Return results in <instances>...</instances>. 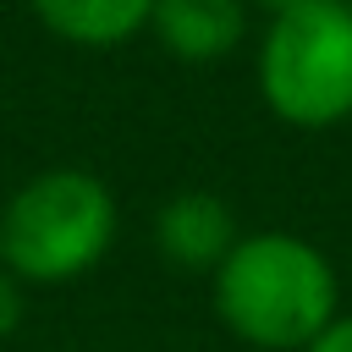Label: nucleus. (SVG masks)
Wrapping results in <instances>:
<instances>
[{"instance_id": "nucleus-4", "label": "nucleus", "mask_w": 352, "mask_h": 352, "mask_svg": "<svg viewBox=\"0 0 352 352\" xmlns=\"http://www.w3.org/2000/svg\"><path fill=\"white\" fill-rule=\"evenodd\" d=\"M236 214L220 192H204V187H187V192H170L154 214V248L176 264V270H204L214 275L220 258L236 248Z\"/></svg>"}, {"instance_id": "nucleus-8", "label": "nucleus", "mask_w": 352, "mask_h": 352, "mask_svg": "<svg viewBox=\"0 0 352 352\" xmlns=\"http://www.w3.org/2000/svg\"><path fill=\"white\" fill-rule=\"evenodd\" d=\"M302 352H352V314H336Z\"/></svg>"}, {"instance_id": "nucleus-9", "label": "nucleus", "mask_w": 352, "mask_h": 352, "mask_svg": "<svg viewBox=\"0 0 352 352\" xmlns=\"http://www.w3.org/2000/svg\"><path fill=\"white\" fill-rule=\"evenodd\" d=\"M248 6H258L264 16H280V11H297V6H314V0H248Z\"/></svg>"}, {"instance_id": "nucleus-1", "label": "nucleus", "mask_w": 352, "mask_h": 352, "mask_svg": "<svg viewBox=\"0 0 352 352\" xmlns=\"http://www.w3.org/2000/svg\"><path fill=\"white\" fill-rule=\"evenodd\" d=\"M209 297L220 324L258 352H302L341 314L330 253L297 231H242L209 275Z\"/></svg>"}, {"instance_id": "nucleus-3", "label": "nucleus", "mask_w": 352, "mask_h": 352, "mask_svg": "<svg viewBox=\"0 0 352 352\" xmlns=\"http://www.w3.org/2000/svg\"><path fill=\"white\" fill-rule=\"evenodd\" d=\"M258 99L297 132H330L352 121V0H314L264 22Z\"/></svg>"}, {"instance_id": "nucleus-7", "label": "nucleus", "mask_w": 352, "mask_h": 352, "mask_svg": "<svg viewBox=\"0 0 352 352\" xmlns=\"http://www.w3.org/2000/svg\"><path fill=\"white\" fill-rule=\"evenodd\" d=\"M22 324V280L11 270H0V341Z\"/></svg>"}, {"instance_id": "nucleus-5", "label": "nucleus", "mask_w": 352, "mask_h": 352, "mask_svg": "<svg viewBox=\"0 0 352 352\" xmlns=\"http://www.w3.org/2000/svg\"><path fill=\"white\" fill-rule=\"evenodd\" d=\"M148 33L182 66H214L242 44L248 0H154Z\"/></svg>"}, {"instance_id": "nucleus-2", "label": "nucleus", "mask_w": 352, "mask_h": 352, "mask_svg": "<svg viewBox=\"0 0 352 352\" xmlns=\"http://www.w3.org/2000/svg\"><path fill=\"white\" fill-rule=\"evenodd\" d=\"M116 242V192L77 165L28 176L0 204V270L22 286H66Z\"/></svg>"}, {"instance_id": "nucleus-6", "label": "nucleus", "mask_w": 352, "mask_h": 352, "mask_svg": "<svg viewBox=\"0 0 352 352\" xmlns=\"http://www.w3.org/2000/svg\"><path fill=\"white\" fill-rule=\"evenodd\" d=\"M44 33L77 44V50H116L138 33H148L154 0H28Z\"/></svg>"}]
</instances>
